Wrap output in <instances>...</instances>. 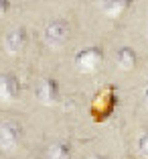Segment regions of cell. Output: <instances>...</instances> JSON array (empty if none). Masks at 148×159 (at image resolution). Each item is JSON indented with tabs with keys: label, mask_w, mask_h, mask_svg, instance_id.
I'll return each instance as SVG.
<instances>
[{
	"label": "cell",
	"mask_w": 148,
	"mask_h": 159,
	"mask_svg": "<svg viewBox=\"0 0 148 159\" xmlns=\"http://www.w3.org/2000/svg\"><path fill=\"white\" fill-rule=\"evenodd\" d=\"M28 43V37H27V31L24 29H12L8 31L4 37V49L8 55H20L24 51V47Z\"/></svg>",
	"instance_id": "6"
},
{
	"label": "cell",
	"mask_w": 148,
	"mask_h": 159,
	"mask_svg": "<svg viewBox=\"0 0 148 159\" xmlns=\"http://www.w3.org/2000/svg\"><path fill=\"white\" fill-rule=\"evenodd\" d=\"M20 92L19 78L14 74H0V100L2 102H12Z\"/></svg>",
	"instance_id": "7"
},
{
	"label": "cell",
	"mask_w": 148,
	"mask_h": 159,
	"mask_svg": "<svg viewBox=\"0 0 148 159\" xmlns=\"http://www.w3.org/2000/svg\"><path fill=\"white\" fill-rule=\"evenodd\" d=\"M132 6V0H104V12L112 19H118Z\"/></svg>",
	"instance_id": "9"
},
{
	"label": "cell",
	"mask_w": 148,
	"mask_h": 159,
	"mask_svg": "<svg viewBox=\"0 0 148 159\" xmlns=\"http://www.w3.org/2000/svg\"><path fill=\"white\" fill-rule=\"evenodd\" d=\"M91 159H108V157H104V155H95V157H91Z\"/></svg>",
	"instance_id": "14"
},
{
	"label": "cell",
	"mask_w": 148,
	"mask_h": 159,
	"mask_svg": "<svg viewBox=\"0 0 148 159\" xmlns=\"http://www.w3.org/2000/svg\"><path fill=\"white\" fill-rule=\"evenodd\" d=\"M20 139H23V129H20L19 122H14V120L0 122V149H4V151L16 149Z\"/></svg>",
	"instance_id": "4"
},
{
	"label": "cell",
	"mask_w": 148,
	"mask_h": 159,
	"mask_svg": "<svg viewBox=\"0 0 148 159\" xmlns=\"http://www.w3.org/2000/svg\"><path fill=\"white\" fill-rule=\"evenodd\" d=\"M71 157V149L67 143H53L47 149V159H69Z\"/></svg>",
	"instance_id": "10"
},
{
	"label": "cell",
	"mask_w": 148,
	"mask_h": 159,
	"mask_svg": "<svg viewBox=\"0 0 148 159\" xmlns=\"http://www.w3.org/2000/svg\"><path fill=\"white\" fill-rule=\"evenodd\" d=\"M8 8H10V2H8V0H0V16L8 12Z\"/></svg>",
	"instance_id": "12"
},
{
	"label": "cell",
	"mask_w": 148,
	"mask_h": 159,
	"mask_svg": "<svg viewBox=\"0 0 148 159\" xmlns=\"http://www.w3.org/2000/svg\"><path fill=\"white\" fill-rule=\"evenodd\" d=\"M43 41L49 49H61L69 41V25L63 19H55L45 27L43 31Z\"/></svg>",
	"instance_id": "2"
},
{
	"label": "cell",
	"mask_w": 148,
	"mask_h": 159,
	"mask_svg": "<svg viewBox=\"0 0 148 159\" xmlns=\"http://www.w3.org/2000/svg\"><path fill=\"white\" fill-rule=\"evenodd\" d=\"M61 98V92H59V84L57 80L53 78H47L43 80L37 88V100L43 104V106H55Z\"/></svg>",
	"instance_id": "5"
},
{
	"label": "cell",
	"mask_w": 148,
	"mask_h": 159,
	"mask_svg": "<svg viewBox=\"0 0 148 159\" xmlns=\"http://www.w3.org/2000/svg\"><path fill=\"white\" fill-rule=\"evenodd\" d=\"M136 149L144 159H148V131L140 133V137L136 139Z\"/></svg>",
	"instance_id": "11"
},
{
	"label": "cell",
	"mask_w": 148,
	"mask_h": 159,
	"mask_svg": "<svg viewBox=\"0 0 148 159\" xmlns=\"http://www.w3.org/2000/svg\"><path fill=\"white\" fill-rule=\"evenodd\" d=\"M138 63V55L132 47H122L116 55V66L120 67L122 71H132Z\"/></svg>",
	"instance_id": "8"
},
{
	"label": "cell",
	"mask_w": 148,
	"mask_h": 159,
	"mask_svg": "<svg viewBox=\"0 0 148 159\" xmlns=\"http://www.w3.org/2000/svg\"><path fill=\"white\" fill-rule=\"evenodd\" d=\"M144 106L148 108V86H146V90H144Z\"/></svg>",
	"instance_id": "13"
},
{
	"label": "cell",
	"mask_w": 148,
	"mask_h": 159,
	"mask_svg": "<svg viewBox=\"0 0 148 159\" xmlns=\"http://www.w3.org/2000/svg\"><path fill=\"white\" fill-rule=\"evenodd\" d=\"M118 106V92L114 86H106L93 96L91 106H89V114H91L93 122H106L108 118L114 114Z\"/></svg>",
	"instance_id": "1"
},
{
	"label": "cell",
	"mask_w": 148,
	"mask_h": 159,
	"mask_svg": "<svg viewBox=\"0 0 148 159\" xmlns=\"http://www.w3.org/2000/svg\"><path fill=\"white\" fill-rule=\"evenodd\" d=\"M73 63L79 74H93L104 63V51L99 47H85L75 55Z\"/></svg>",
	"instance_id": "3"
}]
</instances>
